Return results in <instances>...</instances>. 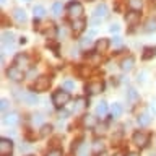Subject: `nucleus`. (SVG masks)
<instances>
[{
    "mask_svg": "<svg viewBox=\"0 0 156 156\" xmlns=\"http://www.w3.org/2000/svg\"><path fill=\"white\" fill-rule=\"evenodd\" d=\"M68 101H70V93L67 90H63V88L52 94V102H54V106H57V107H63L65 104H68Z\"/></svg>",
    "mask_w": 156,
    "mask_h": 156,
    "instance_id": "nucleus-1",
    "label": "nucleus"
},
{
    "mask_svg": "<svg viewBox=\"0 0 156 156\" xmlns=\"http://www.w3.org/2000/svg\"><path fill=\"white\" fill-rule=\"evenodd\" d=\"M67 13L72 20H80L83 15V5L80 2H70L67 5Z\"/></svg>",
    "mask_w": 156,
    "mask_h": 156,
    "instance_id": "nucleus-2",
    "label": "nucleus"
},
{
    "mask_svg": "<svg viewBox=\"0 0 156 156\" xmlns=\"http://www.w3.org/2000/svg\"><path fill=\"white\" fill-rule=\"evenodd\" d=\"M132 141L138 146V148H145L146 145L150 143V135L146 132H141V130H136L133 136H132Z\"/></svg>",
    "mask_w": 156,
    "mask_h": 156,
    "instance_id": "nucleus-3",
    "label": "nucleus"
},
{
    "mask_svg": "<svg viewBox=\"0 0 156 156\" xmlns=\"http://www.w3.org/2000/svg\"><path fill=\"white\" fill-rule=\"evenodd\" d=\"M49 86H51V78L47 75H41L36 78V81H34V91H46L49 90Z\"/></svg>",
    "mask_w": 156,
    "mask_h": 156,
    "instance_id": "nucleus-4",
    "label": "nucleus"
},
{
    "mask_svg": "<svg viewBox=\"0 0 156 156\" xmlns=\"http://www.w3.org/2000/svg\"><path fill=\"white\" fill-rule=\"evenodd\" d=\"M107 5L106 3H99L98 7L94 8V12H93V16H94V23H99V21H102L106 16H107Z\"/></svg>",
    "mask_w": 156,
    "mask_h": 156,
    "instance_id": "nucleus-5",
    "label": "nucleus"
},
{
    "mask_svg": "<svg viewBox=\"0 0 156 156\" xmlns=\"http://www.w3.org/2000/svg\"><path fill=\"white\" fill-rule=\"evenodd\" d=\"M15 65L24 72L29 68V65H31V58H29L26 54H18V55L15 57Z\"/></svg>",
    "mask_w": 156,
    "mask_h": 156,
    "instance_id": "nucleus-6",
    "label": "nucleus"
},
{
    "mask_svg": "<svg viewBox=\"0 0 156 156\" xmlns=\"http://www.w3.org/2000/svg\"><path fill=\"white\" fill-rule=\"evenodd\" d=\"M7 76L10 78V80H13V81H21L24 78V72L21 70V68H18L16 65H13V67H10L7 70Z\"/></svg>",
    "mask_w": 156,
    "mask_h": 156,
    "instance_id": "nucleus-7",
    "label": "nucleus"
},
{
    "mask_svg": "<svg viewBox=\"0 0 156 156\" xmlns=\"http://www.w3.org/2000/svg\"><path fill=\"white\" fill-rule=\"evenodd\" d=\"M102 90H104V83L102 81H90L85 86V91L88 94H98V93H101Z\"/></svg>",
    "mask_w": 156,
    "mask_h": 156,
    "instance_id": "nucleus-8",
    "label": "nucleus"
},
{
    "mask_svg": "<svg viewBox=\"0 0 156 156\" xmlns=\"http://www.w3.org/2000/svg\"><path fill=\"white\" fill-rule=\"evenodd\" d=\"M13 151V141L10 138H0V154L8 156Z\"/></svg>",
    "mask_w": 156,
    "mask_h": 156,
    "instance_id": "nucleus-9",
    "label": "nucleus"
},
{
    "mask_svg": "<svg viewBox=\"0 0 156 156\" xmlns=\"http://www.w3.org/2000/svg\"><path fill=\"white\" fill-rule=\"evenodd\" d=\"M18 122H20V115L16 114V112H8V114L3 115V124L8 125V127L18 125Z\"/></svg>",
    "mask_w": 156,
    "mask_h": 156,
    "instance_id": "nucleus-10",
    "label": "nucleus"
},
{
    "mask_svg": "<svg viewBox=\"0 0 156 156\" xmlns=\"http://www.w3.org/2000/svg\"><path fill=\"white\" fill-rule=\"evenodd\" d=\"M2 44H3V49L13 47V44H15V36H13V33L5 31V33L2 34Z\"/></svg>",
    "mask_w": 156,
    "mask_h": 156,
    "instance_id": "nucleus-11",
    "label": "nucleus"
},
{
    "mask_svg": "<svg viewBox=\"0 0 156 156\" xmlns=\"http://www.w3.org/2000/svg\"><path fill=\"white\" fill-rule=\"evenodd\" d=\"M18 98L20 99H23L26 104H29V106H36L37 104V96H36V93H24V94H21L20 96L18 94Z\"/></svg>",
    "mask_w": 156,
    "mask_h": 156,
    "instance_id": "nucleus-12",
    "label": "nucleus"
},
{
    "mask_svg": "<svg viewBox=\"0 0 156 156\" xmlns=\"http://www.w3.org/2000/svg\"><path fill=\"white\" fill-rule=\"evenodd\" d=\"M85 26H86V21H85L83 18H80V20H73V21H72V31L75 33V34L83 33Z\"/></svg>",
    "mask_w": 156,
    "mask_h": 156,
    "instance_id": "nucleus-13",
    "label": "nucleus"
},
{
    "mask_svg": "<svg viewBox=\"0 0 156 156\" xmlns=\"http://www.w3.org/2000/svg\"><path fill=\"white\" fill-rule=\"evenodd\" d=\"M125 20H127V23H129L130 26H135V24L140 21V13H138V12H133V10H130V13H127Z\"/></svg>",
    "mask_w": 156,
    "mask_h": 156,
    "instance_id": "nucleus-14",
    "label": "nucleus"
},
{
    "mask_svg": "<svg viewBox=\"0 0 156 156\" xmlns=\"http://www.w3.org/2000/svg\"><path fill=\"white\" fill-rule=\"evenodd\" d=\"M133 63H135V58L132 57V55H129V57H125L124 60L120 62V68L124 72H129V70H132L133 68Z\"/></svg>",
    "mask_w": 156,
    "mask_h": 156,
    "instance_id": "nucleus-15",
    "label": "nucleus"
},
{
    "mask_svg": "<svg viewBox=\"0 0 156 156\" xmlns=\"http://www.w3.org/2000/svg\"><path fill=\"white\" fill-rule=\"evenodd\" d=\"M83 125L85 127H90V129H94V127L98 125V117L96 115H85L83 117Z\"/></svg>",
    "mask_w": 156,
    "mask_h": 156,
    "instance_id": "nucleus-16",
    "label": "nucleus"
},
{
    "mask_svg": "<svg viewBox=\"0 0 156 156\" xmlns=\"http://www.w3.org/2000/svg\"><path fill=\"white\" fill-rule=\"evenodd\" d=\"M127 99H129L130 104H135V102H138V99H140L138 91H136L135 88H129V91H127Z\"/></svg>",
    "mask_w": 156,
    "mask_h": 156,
    "instance_id": "nucleus-17",
    "label": "nucleus"
},
{
    "mask_svg": "<svg viewBox=\"0 0 156 156\" xmlns=\"http://www.w3.org/2000/svg\"><path fill=\"white\" fill-rule=\"evenodd\" d=\"M13 16H15V20H16L18 23H24V21L28 20V16H26V12H24L23 8H15Z\"/></svg>",
    "mask_w": 156,
    "mask_h": 156,
    "instance_id": "nucleus-18",
    "label": "nucleus"
},
{
    "mask_svg": "<svg viewBox=\"0 0 156 156\" xmlns=\"http://www.w3.org/2000/svg\"><path fill=\"white\" fill-rule=\"evenodd\" d=\"M107 47H109V41H107V39H99V41L94 44L96 52H99V54L106 52V51H107Z\"/></svg>",
    "mask_w": 156,
    "mask_h": 156,
    "instance_id": "nucleus-19",
    "label": "nucleus"
},
{
    "mask_svg": "<svg viewBox=\"0 0 156 156\" xmlns=\"http://www.w3.org/2000/svg\"><path fill=\"white\" fill-rule=\"evenodd\" d=\"M136 122H138L140 127H146L151 122V115L148 114V112H143V114L138 115V119H136Z\"/></svg>",
    "mask_w": 156,
    "mask_h": 156,
    "instance_id": "nucleus-20",
    "label": "nucleus"
},
{
    "mask_svg": "<svg viewBox=\"0 0 156 156\" xmlns=\"http://www.w3.org/2000/svg\"><path fill=\"white\" fill-rule=\"evenodd\" d=\"M106 114H107V102H106V101L98 102V106H96V115L104 117Z\"/></svg>",
    "mask_w": 156,
    "mask_h": 156,
    "instance_id": "nucleus-21",
    "label": "nucleus"
},
{
    "mask_svg": "<svg viewBox=\"0 0 156 156\" xmlns=\"http://www.w3.org/2000/svg\"><path fill=\"white\" fill-rule=\"evenodd\" d=\"M104 151V141L102 140H94L93 141V153L94 154H101Z\"/></svg>",
    "mask_w": 156,
    "mask_h": 156,
    "instance_id": "nucleus-22",
    "label": "nucleus"
},
{
    "mask_svg": "<svg viewBox=\"0 0 156 156\" xmlns=\"http://www.w3.org/2000/svg\"><path fill=\"white\" fill-rule=\"evenodd\" d=\"M141 7H143L141 0H129V8L133 10V12H140Z\"/></svg>",
    "mask_w": 156,
    "mask_h": 156,
    "instance_id": "nucleus-23",
    "label": "nucleus"
},
{
    "mask_svg": "<svg viewBox=\"0 0 156 156\" xmlns=\"http://www.w3.org/2000/svg\"><path fill=\"white\" fill-rule=\"evenodd\" d=\"M122 114V106L119 104V102H114V104L111 106V115L112 117H119Z\"/></svg>",
    "mask_w": 156,
    "mask_h": 156,
    "instance_id": "nucleus-24",
    "label": "nucleus"
},
{
    "mask_svg": "<svg viewBox=\"0 0 156 156\" xmlns=\"http://www.w3.org/2000/svg\"><path fill=\"white\" fill-rule=\"evenodd\" d=\"M33 13H34V18L39 20L46 15V10H44V7H41V5H36V7L33 8Z\"/></svg>",
    "mask_w": 156,
    "mask_h": 156,
    "instance_id": "nucleus-25",
    "label": "nucleus"
},
{
    "mask_svg": "<svg viewBox=\"0 0 156 156\" xmlns=\"http://www.w3.org/2000/svg\"><path fill=\"white\" fill-rule=\"evenodd\" d=\"M44 34H46L47 37L54 39V37H55V34H57V31H55V26H54L52 23H49V24H47V29L44 31Z\"/></svg>",
    "mask_w": 156,
    "mask_h": 156,
    "instance_id": "nucleus-26",
    "label": "nucleus"
},
{
    "mask_svg": "<svg viewBox=\"0 0 156 156\" xmlns=\"http://www.w3.org/2000/svg\"><path fill=\"white\" fill-rule=\"evenodd\" d=\"M145 31H148V33L156 31V20H154V18H150L148 21H146V24H145Z\"/></svg>",
    "mask_w": 156,
    "mask_h": 156,
    "instance_id": "nucleus-27",
    "label": "nucleus"
},
{
    "mask_svg": "<svg viewBox=\"0 0 156 156\" xmlns=\"http://www.w3.org/2000/svg\"><path fill=\"white\" fill-rule=\"evenodd\" d=\"M156 55V47H146L145 52H143V58L145 60H148V58L154 57Z\"/></svg>",
    "mask_w": 156,
    "mask_h": 156,
    "instance_id": "nucleus-28",
    "label": "nucleus"
},
{
    "mask_svg": "<svg viewBox=\"0 0 156 156\" xmlns=\"http://www.w3.org/2000/svg\"><path fill=\"white\" fill-rule=\"evenodd\" d=\"M51 132H52V125H42V127H41V132H39V135H41V136H47Z\"/></svg>",
    "mask_w": 156,
    "mask_h": 156,
    "instance_id": "nucleus-29",
    "label": "nucleus"
},
{
    "mask_svg": "<svg viewBox=\"0 0 156 156\" xmlns=\"http://www.w3.org/2000/svg\"><path fill=\"white\" fill-rule=\"evenodd\" d=\"M62 88H63V90H67V91H72L73 88H75V83H73L72 80H67V81L62 83Z\"/></svg>",
    "mask_w": 156,
    "mask_h": 156,
    "instance_id": "nucleus-30",
    "label": "nucleus"
},
{
    "mask_svg": "<svg viewBox=\"0 0 156 156\" xmlns=\"http://www.w3.org/2000/svg\"><path fill=\"white\" fill-rule=\"evenodd\" d=\"M62 8H63V7H62L60 2L54 3V5H52V12H54V15H60V13H62Z\"/></svg>",
    "mask_w": 156,
    "mask_h": 156,
    "instance_id": "nucleus-31",
    "label": "nucleus"
},
{
    "mask_svg": "<svg viewBox=\"0 0 156 156\" xmlns=\"http://www.w3.org/2000/svg\"><path fill=\"white\" fill-rule=\"evenodd\" d=\"M8 106H10V101H8V99H5V98H3V99L0 101V109H2V112H5V111H7V109H8Z\"/></svg>",
    "mask_w": 156,
    "mask_h": 156,
    "instance_id": "nucleus-32",
    "label": "nucleus"
},
{
    "mask_svg": "<svg viewBox=\"0 0 156 156\" xmlns=\"http://www.w3.org/2000/svg\"><path fill=\"white\" fill-rule=\"evenodd\" d=\"M46 156H62V150H58V148H54V150H51V151H49V153H47Z\"/></svg>",
    "mask_w": 156,
    "mask_h": 156,
    "instance_id": "nucleus-33",
    "label": "nucleus"
},
{
    "mask_svg": "<svg viewBox=\"0 0 156 156\" xmlns=\"http://www.w3.org/2000/svg\"><path fill=\"white\" fill-rule=\"evenodd\" d=\"M42 120H44V119H42V115H41V114L33 115V124H34V125H36V124H37V125H39V124H42Z\"/></svg>",
    "mask_w": 156,
    "mask_h": 156,
    "instance_id": "nucleus-34",
    "label": "nucleus"
},
{
    "mask_svg": "<svg viewBox=\"0 0 156 156\" xmlns=\"http://www.w3.org/2000/svg\"><path fill=\"white\" fill-rule=\"evenodd\" d=\"M109 31H111V33H119V31H120V26H119L117 23H112L111 26H109Z\"/></svg>",
    "mask_w": 156,
    "mask_h": 156,
    "instance_id": "nucleus-35",
    "label": "nucleus"
},
{
    "mask_svg": "<svg viewBox=\"0 0 156 156\" xmlns=\"http://www.w3.org/2000/svg\"><path fill=\"white\" fill-rule=\"evenodd\" d=\"M85 106H86V104H85V101H83V99H78V101H76V107H75L73 111L76 112V111H80L81 107H85Z\"/></svg>",
    "mask_w": 156,
    "mask_h": 156,
    "instance_id": "nucleus-36",
    "label": "nucleus"
},
{
    "mask_svg": "<svg viewBox=\"0 0 156 156\" xmlns=\"http://www.w3.org/2000/svg\"><path fill=\"white\" fill-rule=\"evenodd\" d=\"M91 46V39L90 37H85V39H83V41H81V47H90Z\"/></svg>",
    "mask_w": 156,
    "mask_h": 156,
    "instance_id": "nucleus-37",
    "label": "nucleus"
},
{
    "mask_svg": "<svg viewBox=\"0 0 156 156\" xmlns=\"http://www.w3.org/2000/svg\"><path fill=\"white\" fill-rule=\"evenodd\" d=\"M112 44H114L115 47H120V46H122V39H120L119 36H115L114 39H112Z\"/></svg>",
    "mask_w": 156,
    "mask_h": 156,
    "instance_id": "nucleus-38",
    "label": "nucleus"
},
{
    "mask_svg": "<svg viewBox=\"0 0 156 156\" xmlns=\"http://www.w3.org/2000/svg\"><path fill=\"white\" fill-rule=\"evenodd\" d=\"M78 154H80V156H86V145H81L80 148H78Z\"/></svg>",
    "mask_w": 156,
    "mask_h": 156,
    "instance_id": "nucleus-39",
    "label": "nucleus"
},
{
    "mask_svg": "<svg viewBox=\"0 0 156 156\" xmlns=\"http://www.w3.org/2000/svg\"><path fill=\"white\" fill-rule=\"evenodd\" d=\"M151 109L156 112V101H151Z\"/></svg>",
    "mask_w": 156,
    "mask_h": 156,
    "instance_id": "nucleus-40",
    "label": "nucleus"
},
{
    "mask_svg": "<svg viewBox=\"0 0 156 156\" xmlns=\"http://www.w3.org/2000/svg\"><path fill=\"white\" fill-rule=\"evenodd\" d=\"M125 156H140V154L138 153H127Z\"/></svg>",
    "mask_w": 156,
    "mask_h": 156,
    "instance_id": "nucleus-41",
    "label": "nucleus"
},
{
    "mask_svg": "<svg viewBox=\"0 0 156 156\" xmlns=\"http://www.w3.org/2000/svg\"><path fill=\"white\" fill-rule=\"evenodd\" d=\"M114 156H124V154H122V153H115Z\"/></svg>",
    "mask_w": 156,
    "mask_h": 156,
    "instance_id": "nucleus-42",
    "label": "nucleus"
},
{
    "mask_svg": "<svg viewBox=\"0 0 156 156\" xmlns=\"http://www.w3.org/2000/svg\"><path fill=\"white\" fill-rule=\"evenodd\" d=\"M99 156H107V154H104V153H101V154H99Z\"/></svg>",
    "mask_w": 156,
    "mask_h": 156,
    "instance_id": "nucleus-43",
    "label": "nucleus"
},
{
    "mask_svg": "<svg viewBox=\"0 0 156 156\" xmlns=\"http://www.w3.org/2000/svg\"><path fill=\"white\" fill-rule=\"evenodd\" d=\"M5 2H7V0H2V3H5Z\"/></svg>",
    "mask_w": 156,
    "mask_h": 156,
    "instance_id": "nucleus-44",
    "label": "nucleus"
},
{
    "mask_svg": "<svg viewBox=\"0 0 156 156\" xmlns=\"http://www.w3.org/2000/svg\"><path fill=\"white\" fill-rule=\"evenodd\" d=\"M24 2H29V0H24Z\"/></svg>",
    "mask_w": 156,
    "mask_h": 156,
    "instance_id": "nucleus-45",
    "label": "nucleus"
}]
</instances>
